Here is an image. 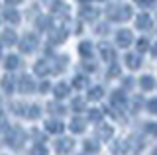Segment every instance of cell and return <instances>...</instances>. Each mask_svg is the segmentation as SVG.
<instances>
[{
	"instance_id": "6da1fadb",
	"label": "cell",
	"mask_w": 157,
	"mask_h": 155,
	"mask_svg": "<svg viewBox=\"0 0 157 155\" xmlns=\"http://www.w3.org/2000/svg\"><path fill=\"white\" fill-rule=\"evenodd\" d=\"M26 142V134H24L22 128H10L6 130V143L12 149H20Z\"/></svg>"
},
{
	"instance_id": "7a4b0ae2",
	"label": "cell",
	"mask_w": 157,
	"mask_h": 155,
	"mask_svg": "<svg viewBox=\"0 0 157 155\" xmlns=\"http://www.w3.org/2000/svg\"><path fill=\"white\" fill-rule=\"evenodd\" d=\"M16 89L20 90V93L28 94V93H32V90L36 89V83H33V79L29 75H24V77H20V79L16 81Z\"/></svg>"
},
{
	"instance_id": "3957f363",
	"label": "cell",
	"mask_w": 157,
	"mask_h": 155,
	"mask_svg": "<svg viewBox=\"0 0 157 155\" xmlns=\"http://www.w3.org/2000/svg\"><path fill=\"white\" fill-rule=\"evenodd\" d=\"M126 145H128V153H132V155H137V153L141 151V149L145 147V142L140 138V135H132V138L126 142Z\"/></svg>"
},
{
	"instance_id": "277c9868",
	"label": "cell",
	"mask_w": 157,
	"mask_h": 155,
	"mask_svg": "<svg viewBox=\"0 0 157 155\" xmlns=\"http://www.w3.org/2000/svg\"><path fill=\"white\" fill-rule=\"evenodd\" d=\"M73 147H75V142H73L71 138H61V139H57V142H55V149H57V153H59V155H67V153H71V151H73Z\"/></svg>"
},
{
	"instance_id": "5b68a950",
	"label": "cell",
	"mask_w": 157,
	"mask_h": 155,
	"mask_svg": "<svg viewBox=\"0 0 157 155\" xmlns=\"http://www.w3.org/2000/svg\"><path fill=\"white\" fill-rule=\"evenodd\" d=\"M36 47H37V37L33 36V33H28V36H24L22 41H20V49H22L24 53H32Z\"/></svg>"
},
{
	"instance_id": "8992f818",
	"label": "cell",
	"mask_w": 157,
	"mask_h": 155,
	"mask_svg": "<svg viewBox=\"0 0 157 155\" xmlns=\"http://www.w3.org/2000/svg\"><path fill=\"white\" fill-rule=\"evenodd\" d=\"M110 106H114V108H126L128 106V98L126 94L122 93V90H114V93L110 94Z\"/></svg>"
},
{
	"instance_id": "52a82bcc",
	"label": "cell",
	"mask_w": 157,
	"mask_h": 155,
	"mask_svg": "<svg viewBox=\"0 0 157 155\" xmlns=\"http://www.w3.org/2000/svg\"><path fill=\"white\" fill-rule=\"evenodd\" d=\"M110 153L112 155H126L128 153L126 139H112L110 142Z\"/></svg>"
},
{
	"instance_id": "ba28073f",
	"label": "cell",
	"mask_w": 157,
	"mask_h": 155,
	"mask_svg": "<svg viewBox=\"0 0 157 155\" xmlns=\"http://www.w3.org/2000/svg\"><path fill=\"white\" fill-rule=\"evenodd\" d=\"M134 41V36H132V32L128 30H120L116 33V43L120 47H130V43Z\"/></svg>"
},
{
	"instance_id": "9c48e42d",
	"label": "cell",
	"mask_w": 157,
	"mask_h": 155,
	"mask_svg": "<svg viewBox=\"0 0 157 155\" xmlns=\"http://www.w3.org/2000/svg\"><path fill=\"white\" fill-rule=\"evenodd\" d=\"M65 130V124L61 120H47L45 122V132L47 134H61Z\"/></svg>"
},
{
	"instance_id": "30bf717a",
	"label": "cell",
	"mask_w": 157,
	"mask_h": 155,
	"mask_svg": "<svg viewBox=\"0 0 157 155\" xmlns=\"http://www.w3.org/2000/svg\"><path fill=\"white\" fill-rule=\"evenodd\" d=\"M24 116H26L28 120H37L39 116H41V110H39L37 104H29L24 108Z\"/></svg>"
},
{
	"instance_id": "8fae6325",
	"label": "cell",
	"mask_w": 157,
	"mask_h": 155,
	"mask_svg": "<svg viewBox=\"0 0 157 155\" xmlns=\"http://www.w3.org/2000/svg\"><path fill=\"white\" fill-rule=\"evenodd\" d=\"M96 135H98V139H102V142L112 139V126L100 124V126H98V130H96Z\"/></svg>"
},
{
	"instance_id": "7c38bea8",
	"label": "cell",
	"mask_w": 157,
	"mask_h": 155,
	"mask_svg": "<svg viewBox=\"0 0 157 155\" xmlns=\"http://www.w3.org/2000/svg\"><path fill=\"white\" fill-rule=\"evenodd\" d=\"M49 71H51V67H49L47 61H37L36 65H33V73H36L37 77H45V75H49Z\"/></svg>"
},
{
	"instance_id": "4fadbf2b",
	"label": "cell",
	"mask_w": 157,
	"mask_h": 155,
	"mask_svg": "<svg viewBox=\"0 0 157 155\" xmlns=\"http://www.w3.org/2000/svg\"><path fill=\"white\" fill-rule=\"evenodd\" d=\"M2 90L6 94H12L14 90H16V81H14V77H2Z\"/></svg>"
},
{
	"instance_id": "5bb4252c",
	"label": "cell",
	"mask_w": 157,
	"mask_h": 155,
	"mask_svg": "<svg viewBox=\"0 0 157 155\" xmlns=\"http://www.w3.org/2000/svg\"><path fill=\"white\" fill-rule=\"evenodd\" d=\"M98 49H100L102 59H106V61H114L116 53H114V49H112V47L108 45V43H102V45H98Z\"/></svg>"
},
{
	"instance_id": "9a60e30c",
	"label": "cell",
	"mask_w": 157,
	"mask_h": 155,
	"mask_svg": "<svg viewBox=\"0 0 157 155\" xmlns=\"http://www.w3.org/2000/svg\"><path fill=\"white\" fill-rule=\"evenodd\" d=\"M69 128H71V132H73V134H81V132H85V120L77 116V118H73V120H71Z\"/></svg>"
},
{
	"instance_id": "2e32d148",
	"label": "cell",
	"mask_w": 157,
	"mask_h": 155,
	"mask_svg": "<svg viewBox=\"0 0 157 155\" xmlns=\"http://www.w3.org/2000/svg\"><path fill=\"white\" fill-rule=\"evenodd\" d=\"M102 118H104V110H102V108H92V110H88V120H90V122L100 124Z\"/></svg>"
},
{
	"instance_id": "e0dca14e",
	"label": "cell",
	"mask_w": 157,
	"mask_h": 155,
	"mask_svg": "<svg viewBox=\"0 0 157 155\" xmlns=\"http://www.w3.org/2000/svg\"><path fill=\"white\" fill-rule=\"evenodd\" d=\"M0 43H4V45H12V43H16V33L12 30H4L2 36H0Z\"/></svg>"
},
{
	"instance_id": "ac0fdd59",
	"label": "cell",
	"mask_w": 157,
	"mask_h": 155,
	"mask_svg": "<svg viewBox=\"0 0 157 155\" xmlns=\"http://www.w3.org/2000/svg\"><path fill=\"white\" fill-rule=\"evenodd\" d=\"M53 94H55V98H57V100L65 98V96L69 94V86H67L65 83H59L55 89H53Z\"/></svg>"
},
{
	"instance_id": "d6986e66",
	"label": "cell",
	"mask_w": 157,
	"mask_h": 155,
	"mask_svg": "<svg viewBox=\"0 0 157 155\" xmlns=\"http://www.w3.org/2000/svg\"><path fill=\"white\" fill-rule=\"evenodd\" d=\"M136 24H137L140 30H149V28H151V18L147 16V14H141V16H137Z\"/></svg>"
},
{
	"instance_id": "ffe728a7",
	"label": "cell",
	"mask_w": 157,
	"mask_h": 155,
	"mask_svg": "<svg viewBox=\"0 0 157 155\" xmlns=\"http://www.w3.org/2000/svg\"><path fill=\"white\" fill-rule=\"evenodd\" d=\"M126 65L130 67V69H137V67L141 65V59H140V55H134V53H128V55H126Z\"/></svg>"
},
{
	"instance_id": "44dd1931",
	"label": "cell",
	"mask_w": 157,
	"mask_h": 155,
	"mask_svg": "<svg viewBox=\"0 0 157 155\" xmlns=\"http://www.w3.org/2000/svg\"><path fill=\"white\" fill-rule=\"evenodd\" d=\"M65 37H67V32L65 30H53L51 33H49V40H51L53 43H61Z\"/></svg>"
},
{
	"instance_id": "7402d4cb",
	"label": "cell",
	"mask_w": 157,
	"mask_h": 155,
	"mask_svg": "<svg viewBox=\"0 0 157 155\" xmlns=\"http://www.w3.org/2000/svg\"><path fill=\"white\" fill-rule=\"evenodd\" d=\"M102 94H104V90H102V86H92L90 90H88V100H100Z\"/></svg>"
},
{
	"instance_id": "603a6c76",
	"label": "cell",
	"mask_w": 157,
	"mask_h": 155,
	"mask_svg": "<svg viewBox=\"0 0 157 155\" xmlns=\"http://www.w3.org/2000/svg\"><path fill=\"white\" fill-rule=\"evenodd\" d=\"M140 85H141V89H144V90H151V89H153V86H155V81H153V77L145 75V77H141Z\"/></svg>"
},
{
	"instance_id": "cb8c5ba5",
	"label": "cell",
	"mask_w": 157,
	"mask_h": 155,
	"mask_svg": "<svg viewBox=\"0 0 157 155\" xmlns=\"http://www.w3.org/2000/svg\"><path fill=\"white\" fill-rule=\"evenodd\" d=\"M98 149H100L98 142H94V139H85V151H88V153H96Z\"/></svg>"
},
{
	"instance_id": "d4e9b609",
	"label": "cell",
	"mask_w": 157,
	"mask_h": 155,
	"mask_svg": "<svg viewBox=\"0 0 157 155\" xmlns=\"http://www.w3.org/2000/svg\"><path fill=\"white\" fill-rule=\"evenodd\" d=\"M78 53H81L82 57H90V53H92V45L88 41H82L81 45H78Z\"/></svg>"
},
{
	"instance_id": "484cf974",
	"label": "cell",
	"mask_w": 157,
	"mask_h": 155,
	"mask_svg": "<svg viewBox=\"0 0 157 155\" xmlns=\"http://www.w3.org/2000/svg\"><path fill=\"white\" fill-rule=\"evenodd\" d=\"M4 65H6V69H16V67L20 65V59H18V55H8L6 57V63H4Z\"/></svg>"
},
{
	"instance_id": "4316f807",
	"label": "cell",
	"mask_w": 157,
	"mask_h": 155,
	"mask_svg": "<svg viewBox=\"0 0 157 155\" xmlns=\"http://www.w3.org/2000/svg\"><path fill=\"white\" fill-rule=\"evenodd\" d=\"M47 110H49V114H55V116H59V114L65 112V108H63L61 104H57V102H49V104H47Z\"/></svg>"
},
{
	"instance_id": "83f0119b",
	"label": "cell",
	"mask_w": 157,
	"mask_h": 155,
	"mask_svg": "<svg viewBox=\"0 0 157 155\" xmlns=\"http://www.w3.org/2000/svg\"><path fill=\"white\" fill-rule=\"evenodd\" d=\"M32 155H49V151H47V147L43 143H36L32 147V151H29Z\"/></svg>"
},
{
	"instance_id": "f1b7e54d",
	"label": "cell",
	"mask_w": 157,
	"mask_h": 155,
	"mask_svg": "<svg viewBox=\"0 0 157 155\" xmlns=\"http://www.w3.org/2000/svg\"><path fill=\"white\" fill-rule=\"evenodd\" d=\"M96 16H98V12L92 10V8H85V10H81V18H82V20H94Z\"/></svg>"
},
{
	"instance_id": "f546056e",
	"label": "cell",
	"mask_w": 157,
	"mask_h": 155,
	"mask_svg": "<svg viewBox=\"0 0 157 155\" xmlns=\"http://www.w3.org/2000/svg\"><path fill=\"white\" fill-rule=\"evenodd\" d=\"M71 110H73V112H82V110H85V100H82V98H75L71 102Z\"/></svg>"
},
{
	"instance_id": "4dcf8cb0",
	"label": "cell",
	"mask_w": 157,
	"mask_h": 155,
	"mask_svg": "<svg viewBox=\"0 0 157 155\" xmlns=\"http://www.w3.org/2000/svg\"><path fill=\"white\" fill-rule=\"evenodd\" d=\"M73 86H75V89H85L86 86V77H82V75H77L75 79H73Z\"/></svg>"
},
{
	"instance_id": "1f68e13d",
	"label": "cell",
	"mask_w": 157,
	"mask_h": 155,
	"mask_svg": "<svg viewBox=\"0 0 157 155\" xmlns=\"http://www.w3.org/2000/svg\"><path fill=\"white\" fill-rule=\"evenodd\" d=\"M147 49H149V41H147L145 37H141V40H137V51H140V53H145Z\"/></svg>"
},
{
	"instance_id": "d6a6232c",
	"label": "cell",
	"mask_w": 157,
	"mask_h": 155,
	"mask_svg": "<svg viewBox=\"0 0 157 155\" xmlns=\"http://www.w3.org/2000/svg\"><path fill=\"white\" fill-rule=\"evenodd\" d=\"M4 16H6V20L8 22H18V12H14V10H6V14H4Z\"/></svg>"
},
{
	"instance_id": "836d02e7",
	"label": "cell",
	"mask_w": 157,
	"mask_h": 155,
	"mask_svg": "<svg viewBox=\"0 0 157 155\" xmlns=\"http://www.w3.org/2000/svg\"><path fill=\"white\" fill-rule=\"evenodd\" d=\"M145 132H147V134H151V135H157V124H155V122L145 124Z\"/></svg>"
},
{
	"instance_id": "e575fe53",
	"label": "cell",
	"mask_w": 157,
	"mask_h": 155,
	"mask_svg": "<svg viewBox=\"0 0 157 155\" xmlns=\"http://www.w3.org/2000/svg\"><path fill=\"white\" fill-rule=\"evenodd\" d=\"M147 110H149L151 114H157V98H151L149 102H147Z\"/></svg>"
},
{
	"instance_id": "d590c367",
	"label": "cell",
	"mask_w": 157,
	"mask_h": 155,
	"mask_svg": "<svg viewBox=\"0 0 157 155\" xmlns=\"http://www.w3.org/2000/svg\"><path fill=\"white\" fill-rule=\"evenodd\" d=\"M118 75H120V67H118V65H112L110 69H108V77L112 79V77H118Z\"/></svg>"
},
{
	"instance_id": "8d00e7d4",
	"label": "cell",
	"mask_w": 157,
	"mask_h": 155,
	"mask_svg": "<svg viewBox=\"0 0 157 155\" xmlns=\"http://www.w3.org/2000/svg\"><path fill=\"white\" fill-rule=\"evenodd\" d=\"M12 108H14V112H16V114H22L24 116V108H26V104H12Z\"/></svg>"
},
{
	"instance_id": "74e56055",
	"label": "cell",
	"mask_w": 157,
	"mask_h": 155,
	"mask_svg": "<svg viewBox=\"0 0 157 155\" xmlns=\"http://www.w3.org/2000/svg\"><path fill=\"white\" fill-rule=\"evenodd\" d=\"M0 130H4V132L8 130V122H6V118H4L2 112H0Z\"/></svg>"
},
{
	"instance_id": "f35d334b",
	"label": "cell",
	"mask_w": 157,
	"mask_h": 155,
	"mask_svg": "<svg viewBox=\"0 0 157 155\" xmlns=\"http://www.w3.org/2000/svg\"><path fill=\"white\" fill-rule=\"evenodd\" d=\"M136 4H140V6H144V8H149L151 4H153V0H136Z\"/></svg>"
},
{
	"instance_id": "ab89813d",
	"label": "cell",
	"mask_w": 157,
	"mask_h": 155,
	"mask_svg": "<svg viewBox=\"0 0 157 155\" xmlns=\"http://www.w3.org/2000/svg\"><path fill=\"white\" fill-rule=\"evenodd\" d=\"M39 90H41V93H47V90H49V83H41Z\"/></svg>"
},
{
	"instance_id": "60d3db41",
	"label": "cell",
	"mask_w": 157,
	"mask_h": 155,
	"mask_svg": "<svg viewBox=\"0 0 157 155\" xmlns=\"http://www.w3.org/2000/svg\"><path fill=\"white\" fill-rule=\"evenodd\" d=\"M132 85H134V81H132V79H126L124 81V86H126V89H132Z\"/></svg>"
},
{
	"instance_id": "b9f144b4",
	"label": "cell",
	"mask_w": 157,
	"mask_h": 155,
	"mask_svg": "<svg viewBox=\"0 0 157 155\" xmlns=\"http://www.w3.org/2000/svg\"><path fill=\"white\" fill-rule=\"evenodd\" d=\"M151 53H153V57H157V43H155L153 47H151Z\"/></svg>"
},
{
	"instance_id": "7bdbcfd3",
	"label": "cell",
	"mask_w": 157,
	"mask_h": 155,
	"mask_svg": "<svg viewBox=\"0 0 157 155\" xmlns=\"http://www.w3.org/2000/svg\"><path fill=\"white\" fill-rule=\"evenodd\" d=\"M8 2H10V4H18L20 0H8Z\"/></svg>"
},
{
	"instance_id": "ee69618b",
	"label": "cell",
	"mask_w": 157,
	"mask_h": 155,
	"mask_svg": "<svg viewBox=\"0 0 157 155\" xmlns=\"http://www.w3.org/2000/svg\"><path fill=\"white\" fill-rule=\"evenodd\" d=\"M153 155H157V149H155V151H153Z\"/></svg>"
},
{
	"instance_id": "f6af8a7d",
	"label": "cell",
	"mask_w": 157,
	"mask_h": 155,
	"mask_svg": "<svg viewBox=\"0 0 157 155\" xmlns=\"http://www.w3.org/2000/svg\"><path fill=\"white\" fill-rule=\"evenodd\" d=\"M82 2H86V0H82Z\"/></svg>"
}]
</instances>
